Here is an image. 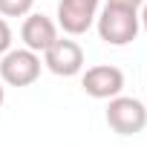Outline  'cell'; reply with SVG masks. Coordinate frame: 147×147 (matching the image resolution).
I'll use <instances>...</instances> for the list:
<instances>
[{
    "mask_svg": "<svg viewBox=\"0 0 147 147\" xmlns=\"http://www.w3.org/2000/svg\"><path fill=\"white\" fill-rule=\"evenodd\" d=\"M107 124L118 136H136L147 127V107L138 98L115 95L107 104Z\"/></svg>",
    "mask_w": 147,
    "mask_h": 147,
    "instance_id": "cell-3",
    "label": "cell"
},
{
    "mask_svg": "<svg viewBox=\"0 0 147 147\" xmlns=\"http://www.w3.org/2000/svg\"><path fill=\"white\" fill-rule=\"evenodd\" d=\"M141 3L144 0H107V6H121V9H133V12H138Z\"/></svg>",
    "mask_w": 147,
    "mask_h": 147,
    "instance_id": "cell-10",
    "label": "cell"
},
{
    "mask_svg": "<svg viewBox=\"0 0 147 147\" xmlns=\"http://www.w3.org/2000/svg\"><path fill=\"white\" fill-rule=\"evenodd\" d=\"M35 6V0H0V15L3 18H26Z\"/></svg>",
    "mask_w": 147,
    "mask_h": 147,
    "instance_id": "cell-8",
    "label": "cell"
},
{
    "mask_svg": "<svg viewBox=\"0 0 147 147\" xmlns=\"http://www.w3.org/2000/svg\"><path fill=\"white\" fill-rule=\"evenodd\" d=\"M40 55L32 49H9L0 58V81L9 87H29L40 78Z\"/></svg>",
    "mask_w": 147,
    "mask_h": 147,
    "instance_id": "cell-2",
    "label": "cell"
},
{
    "mask_svg": "<svg viewBox=\"0 0 147 147\" xmlns=\"http://www.w3.org/2000/svg\"><path fill=\"white\" fill-rule=\"evenodd\" d=\"M12 49V26L6 23V18H0V55H6Z\"/></svg>",
    "mask_w": 147,
    "mask_h": 147,
    "instance_id": "cell-9",
    "label": "cell"
},
{
    "mask_svg": "<svg viewBox=\"0 0 147 147\" xmlns=\"http://www.w3.org/2000/svg\"><path fill=\"white\" fill-rule=\"evenodd\" d=\"M95 26H98V38L107 46H127L136 40L141 20H138V12H133V9L104 6L95 18Z\"/></svg>",
    "mask_w": 147,
    "mask_h": 147,
    "instance_id": "cell-1",
    "label": "cell"
},
{
    "mask_svg": "<svg viewBox=\"0 0 147 147\" xmlns=\"http://www.w3.org/2000/svg\"><path fill=\"white\" fill-rule=\"evenodd\" d=\"M3 101H6V87L0 84V107H3Z\"/></svg>",
    "mask_w": 147,
    "mask_h": 147,
    "instance_id": "cell-12",
    "label": "cell"
},
{
    "mask_svg": "<svg viewBox=\"0 0 147 147\" xmlns=\"http://www.w3.org/2000/svg\"><path fill=\"white\" fill-rule=\"evenodd\" d=\"M43 66L52 72V75L61 78H72L84 69V49L69 40V38H58L46 52H43Z\"/></svg>",
    "mask_w": 147,
    "mask_h": 147,
    "instance_id": "cell-4",
    "label": "cell"
},
{
    "mask_svg": "<svg viewBox=\"0 0 147 147\" xmlns=\"http://www.w3.org/2000/svg\"><path fill=\"white\" fill-rule=\"evenodd\" d=\"M101 0H61L58 3V26L66 35H84L98 18Z\"/></svg>",
    "mask_w": 147,
    "mask_h": 147,
    "instance_id": "cell-5",
    "label": "cell"
},
{
    "mask_svg": "<svg viewBox=\"0 0 147 147\" xmlns=\"http://www.w3.org/2000/svg\"><path fill=\"white\" fill-rule=\"evenodd\" d=\"M144 107H147V101H144Z\"/></svg>",
    "mask_w": 147,
    "mask_h": 147,
    "instance_id": "cell-13",
    "label": "cell"
},
{
    "mask_svg": "<svg viewBox=\"0 0 147 147\" xmlns=\"http://www.w3.org/2000/svg\"><path fill=\"white\" fill-rule=\"evenodd\" d=\"M81 87L90 98H115L124 90V72L118 66H110V63L90 66L81 75Z\"/></svg>",
    "mask_w": 147,
    "mask_h": 147,
    "instance_id": "cell-6",
    "label": "cell"
},
{
    "mask_svg": "<svg viewBox=\"0 0 147 147\" xmlns=\"http://www.w3.org/2000/svg\"><path fill=\"white\" fill-rule=\"evenodd\" d=\"M20 40H23L26 49L40 55V52H46L58 40V23L52 18H46V15H32L29 12L23 26H20Z\"/></svg>",
    "mask_w": 147,
    "mask_h": 147,
    "instance_id": "cell-7",
    "label": "cell"
},
{
    "mask_svg": "<svg viewBox=\"0 0 147 147\" xmlns=\"http://www.w3.org/2000/svg\"><path fill=\"white\" fill-rule=\"evenodd\" d=\"M138 20H141V26L147 29V0H144V3H141V15H138Z\"/></svg>",
    "mask_w": 147,
    "mask_h": 147,
    "instance_id": "cell-11",
    "label": "cell"
}]
</instances>
